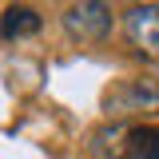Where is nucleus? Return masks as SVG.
Returning a JSON list of instances; mask_svg holds the SVG:
<instances>
[{
  "label": "nucleus",
  "mask_w": 159,
  "mask_h": 159,
  "mask_svg": "<svg viewBox=\"0 0 159 159\" xmlns=\"http://www.w3.org/2000/svg\"><path fill=\"white\" fill-rule=\"evenodd\" d=\"M64 32L80 44H103L116 28V12L99 0H84V4H68L64 8Z\"/></svg>",
  "instance_id": "1"
},
{
  "label": "nucleus",
  "mask_w": 159,
  "mask_h": 159,
  "mask_svg": "<svg viewBox=\"0 0 159 159\" xmlns=\"http://www.w3.org/2000/svg\"><path fill=\"white\" fill-rule=\"evenodd\" d=\"M123 36L143 60H159V4H131L123 12Z\"/></svg>",
  "instance_id": "2"
},
{
  "label": "nucleus",
  "mask_w": 159,
  "mask_h": 159,
  "mask_svg": "<svg viewBox=\"0 0 159 159\" xmlns=\"http://www.w3.org/2000/svg\"><path fill=\"white\" fill-rule=\"evenodd\" d=\"M40 24H44V20H40L36 8L12 4V8H4V16H0V36L4 40H24V36H36Z\"/></svg>",
  "instance_id": "3"
},
{
  "label": "nucleus",
  "mask_w": 159,
  "mask_h": 159,
  "mask_svg": "<svg viewBox=\"0 0 159 159\" xmlns=\"http://www.w3.org/2000/svg\"><path fill=\"white\" fill-rule=\"evenodd\" d=\"M123 159H159V127L123 123Z\"/></svg>",
  "instance_id": "4"
}]
</instances>
